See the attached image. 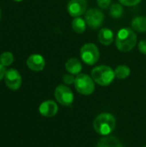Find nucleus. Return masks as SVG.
<instances>
[{"label": "nucleus", "mask_w": 146, "mask_h": 147, "mask_svg": "<svg viewBox=\"0 0 146 147\" xmlns=\"http://www.w3.org/2000/svg\"><path fill=\"white\" fill-rule=\"evenodd\" d=\"M137 44V34L130 28H120L115 38V45L118 50L127 53L134 48Z\"/></svg>", "instance_id": "f257e3e1"}, {"label": "nucleus", "mask_w": 146, "mask_h": 147, "mask_svg": "<svg viewBox=\"0 0 146 147\" xmlns=\"http://www.w3.org/2000/svg\"><path fill=\"white\" fill-rule=\"evenodd\" d=\"M95 131L102 136H108L114 132L116 127L114 116L109 113H102L96 117L93 122Z\"/></svg>", "instance_id": "f03ea898"}, {"label": "nucleus", "mask_w": 146, "mask_h": 147, "mask_svg": "<svg viewBox=\"0 0 146 147\" xmlns=\"http://www.w3.org/2000/svg\"><path fill=\"white\" fill-rule=\"evenodd\" d=\"M91 77L95 83L101 86H108L115 78L114 71L108 65H98L91 71Z\"/></svg>", "instance_id": "7ed1b4c3"}, {"label": "nucleus", "mask_w": 146, "mask_h": 147, "mask_svg": "<svg viewBox=\"0 0 146 147\" xmlns=\"http://www.w3.org/2000/svg\"><path fill=\"white\" fill-rule=\"evenodd\" d=\"M74 86L77 91L83 96H89L91 95L95 91V81L93 80L92 77L84 74L80 73L77 75L74 82Z\"/></svg>", "instance_id": "20e7f679"}, {"label": "nucleus", "mask_w": 146, "mask_h": 147, "mask_svg": "<svg viewBox=\"0 0 146 147\" xmlns=\"http://www.w3.org/2000/svg\"><path fill=\"white\" fill-rule=\"evenodd\" d=\"M80 56L86 65H93L99 60L100 52L96 44L86 43L80 49Z\"/></svg>", "instance_id": "39448f33"}, {"label": "nucleus", "mask_w": 146, "mask_h": 147, "mask_svg": "<svg viewBox=\"0 0 146 147\" xmlns=\"http://www.w3.org/2000/svg\"><path fill=\"white\" fill-rule=\"evenodd\" d=\"M84 20L89 28L92 29H97L102 27L104 22V15L101 9L97 8H92L86 11Z\"/></svg>", "instance_id": "423d86ee"}, {"label": "nucleus", "mask_w": 146, "mask_h": 147, "mask_svg": "<svg viewBox=\"0 0 146 147\" xmlns=\"http://www.w3.org/2000/svg\"><path fill=\"white\" fill-rule=\"evenodd\" d=\"M54 96L59 103L63 106H71L74 101V94L72 90L66 85H59L54 91Z\"/></svg>", "instance_id": "0eeeda50"}, {"label": "nucleus", "mask_w": 146, "mask_h": 147, "mask_svg": "<svg viewBox=\"0 0 146 147\" xmlns=\"http://www.w3.org/2000/svg\"><path fill=\"white\" fill-rule=\"evenodd\" d=\"M87 0H70L67 3V11L72 17H79L87 11Z\"/></svg>", "instance_id": "6e6552de"}, {"label": "nucleus", "mask_w": 146, "mask_h": 147, "mask_svg": "<svg viewBox=\"0 0 146 147\" xmlns=\"http://www.w3.org/2000/svg\"><path fill=\"white\" fill-rule=\"evenodd\" d=\"M4 81L9 89L12 90H16L21 87L22 77L18 71L11 68L6 71V73L4 76Z\"/></svg>", "instance_id": "1a4fd4ad"}, {"label": "nucleus", "mask_w": 146, "mask_h": 147, "mask_svg": "<svg viewBox=\"0 0 146 147\" xmlns=\"http://www.w3.org/2000/svg\"><path fill=\"white\" fill-rule=\"evenodd\" d=\"M27 65L28 67L34 71H40L44 69L46 65L45 59L42 55L34 53L31 54L27 59Z\"/></svg>", "instance_id": "9d476101"}, {"label": "nucleus", "mask_w": 146, "mask_h": 147, "mask_svg": "<svg viewBox=\"0 0 146 147\" xmlns=\"http://www.w3.org/2000/svg\"><path fill=\"white\" fill-rule=\"evenodd\" d=\"M59 110L58 105L54 101L47 100L43 102L39 107V112L45 117H52L57 115Z\"/></svg>", "instance_id": "9b49d317"}, {"label": "nucleus", "mask_w": 146, "mask_h": 147, "mask_svg": "<svg viewBox=\"0 0 146 147\" xmlns=\"http://www.w3.org/2000/svg\"><path fill=\"white\" fill-rule=\"evenodd\" d=\"M97 38L101 44L104 46H109L114 41V32L108 28H102L99 31Z\"/></svg>", "instance_id": "f8f14e48"}, {"label": "nucleus", "mask_w": 146, "mask_h": 147, "mask_svg": "<svg viewBox=\"0 0 146 147\" xmlns=\"http://www.w3.org/2000/svg\"><path fill=\"white\" fill-rule=\"evenodd\" d=\"M82 68H83L82 63L77 58H71L65 63V69H66V71L69 73L73 74V75L80 74V72L82 71Z\"/></svg>", "instance_id": "ddd939ff"}, {"label": "nucleus", "mask_w": 146, "mask_h": 147, "mask_svg": "<svg viewBox=\"0 0 146 147\" xmlns=\"http://www.w3.org/2000/svg\"><path fill=\"white\" fill-rule=\"evenodd\" d=\"M96 147H123V145L117 137L108 135L100 140Z\"/></svg>", "instance_id": "4468645a"}, {"label": "nucleus", "mask_w": 146, "mask_h": 147, "mask_svg": "<svg viewBox=\"0 0 146 147\" xmlns=\"http://www.w3.org/2000/svg\"><path fill=\"white\" fill-rule=\"evenodd\" d=\"M132 28L133 30L143 33L146 32V17L145 16H136L132 21Z\"/></svg>", "instance_id": "2eb2a0df"}, {"label": "nucleus", "mask_w": 146, "mask_h": 147, "mask_svg": "<svg viewBox=\"0 0 146 147\" xmlns=\"http://www.w3.org/2000/svg\"><path fill=\"white\" fill-rule=\"evenodd\" d=\"M87 23L84 19L79 17H75L71 22V27L75 33L77 34H83L86 30Z\"/></svg>", "instance_id": "dca6fc26"}, {"label": "nucleus", "mask_w": 146, "mask_h": 147, "mask_svg": "<svg viewBox=\"0 0 146 147\" xmlns=\"http://www.w3.org/2000/svg\"><path fill=\"white\" fill-rule=\"evenodd\" d=\"M114 74H115V78H119V79H125L126 78H128L131 74V69L125 65H118L115 70H114Z\"/></svg>", "instance_id": "f3484780"}, {"label": "nucleus", "mask_w": 146, "mask_h": 147, "mask_svg": "<svg viewBox=\"0 0 146 147\" xmlns=\"http://www.w3.org/2000/svg\"><path fill=\"white\" fill-rule=\"evenodd\" d=\"M124 12V9L122 4H119V3H114L111 5L110 7V10H109V14L113 18H120L122 16Z\"/></svg>", "instance_id": "a211bd4d"}, {"label": "nucleus", "mask_w": 146, "mask_h": 147, "mask_svg": "<svg viewBox=\"0 0 146 147\" xmlns=\"http://www.w3.org/2000/svg\"><path fill=\"white\" fill-rule=\"evenodd\" d=\"M14 61V56L9 52H4L0 55V63L4 66H9Z\"/></svg>", "instance_id": "6ab92c4d"}, {"label": "nucleus", "mask_w": 146, "mask_h": 147, "mask_svg": "<svg viewBox=\"0 0 146 147\" xmlns=\"http://www.w3.org/2000/svg\"><path fill=\"white\" fill-rule=\"evenodd\" d=\"M75 78H76V77H75L73 74H71V73L65 74V75L63 76V81H64V83H65L66 85H70V84H74Z\"/></svg>", "instance_id": "aec40b11"}, {"label": "nucleus", "mask_w": 146, "mask_h": 147, "mask_svg": "<svg viewBox=\"0 0 146 147\" xmlns=\"http://www.w3.org/2000/svg\"><path fill=\"white\" fill-rule=\"evenodd\" d=\"M142 0H119L120 4L125 6H135L139 4Z\"/></svg>", "instance_id": "412c9836"}, {"label": "nucleus", "mask_w": 146, "mask_h": 147, "mask_svg": "<svg viewBox=\"0 0 146 147\" xmlns=\"http://www.w3.org/2000/svg\"><path fill=\"white\" fill-rule=\"evenodd\" d=\"M96 3L101 9H108L111 4V0H96Z\"/></svg>", "instance_id": "4be33fe9"}, {"label": "nucleus", "mask_w": 146, "mask_h": 147, "mask_svg": "<svg viewBox=\"0 0 146 147\" xmlns=\"http://www.w3.org/2000/svg\"><path fill=\"white\" fill-rule=\"evenodd\" d=\"M139 50L141 53L146 55V40H142L139 42Z\"/></svg>", "instance_id": "5701e85b"}, {"label": "nucleus", "mask_w": 146, "mask_h": 147, "mask_svg": "<svg viewBox=\"0 0 146 147\" xmlns=\"http://www.w3.org/2000/svg\"><path fill=\"white\" fill-rule=\"evenodd\" d=\"M5 73H6V70H5V66L3 65L1 63H0V81L4 78L5 76Z\"/></svg>", "instance_id": "b1692460"}, {"label": "nucleus", "mask_w": 146, "mask_h": 147, "mask_svg": "<svg viewBox=\"0 0 146 147\" xmlns=\"http://www.w3.org/2000/svg\"><path fill=\"white\" fill-rule=\"evenodd\" d=\"M15 2H21V1H22V0H15Z\"/></svg>", "instance_id": "393cba45"}, {"label": "nucleus", "mask_w": 146, "mask_h": 147, "mask_svg": "<svg viewBox=\"0 0 146 147\" xmlns=\"http://www.w3.org/2000/svg\"><path fill=\"white\" fill-rule=\"evenodd\" d=\"M0 18H1V9H0Z\"/></svg>", "instance_id": "a878e982"}, {"label": "nucleus", "mask_w": 146, "mask_h": 147, "mask_svg": "<svg viewBox=\"0 0 146 147\" xmlns=\"http://www.w3.org/2000/svg\"><path fill=\"white\" fill-rule=\"evenodd\" d=\"M145 147H146V146H145Z\"/></svg>", "instance_id": "bb28decb"}]
</instances>
